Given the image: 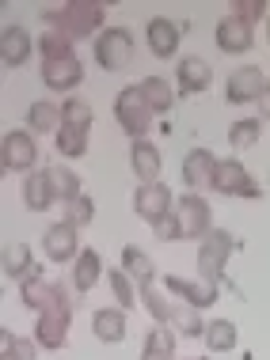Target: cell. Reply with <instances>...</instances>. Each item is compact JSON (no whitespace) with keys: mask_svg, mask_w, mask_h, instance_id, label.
Instances as JSON below:
<instances>
[{"mask_svg":"<svg viewBox=\"0 0 270 360\" xmlns=\"http://www.w3.org/2000/svg\"><path fill=\"white\" fill-rule=\"evenodd\" d=\"M149 50H152V57H176V50H179V38H183V27L179 23H171V19H164V15H152L149 19Z\"/></svg>","mask_w":270,"mask_h":360,"instance_id":"cell-16","label":"cell"},{"mask_svg":"<svg viewBox=\"0 0 270 360\" xmlns=\"http://www.w3.org/2000/svg\"><path fill=\"white\" fill-rule=\"evenodd\" d=\"M80 80H84V65H80V57H76V53L42 61V84L50 87V91H73Z\"/></svg>","mask_w":270,"mask_h":360,"instance_id":"cell-14","label":"cell"},{"mask_svg":"<svg viewBox=\"0 0 270 360\" xmlns=\"http://www.w3.org/2000/svg\"><path fill=\"white\" fill-rule=\"evenodd\" d=\"M103 15H107V8H103L99 0H65V4L46 8L42 23H46V31H61L76 46V42H84V38L95 42V31L103 27Z\"/></svg>","mask_w":270,"mask_h":360,"instance_id":"cell-1","label":"cell"},{"mask_svg":"<svg viewBox=\"0 0 270 360\" xmlns=\"http://www.w3.org/2000/svg\"><path fill=\"white\" fill-rule=\"evenodd\" d=\"M255 106H259V118H270V80H266V87H263V95L255 99Z\"/></svg>","mask_w":270,"mask_h":360,"instance_id":"cell-42","label":"cell"},{"mask_svg":"<svg viewBox=\"0 0 270 360\" xmlns=\"http://www.w3.org/2000/svg\"><path fill=\"white\" fill-rule=\"evenodd\" d=\"M266 42H270V15H266Z\"/></svg>","mask_w":270,"mask_h":360,"instance_id":"cell-43","label":"cell"},{"mask_svg":"<svg viewBox=\"0 0 270 360\" xmlns=\"http://www.w3.org/2000/svg\"><path fill=\"white\" fill-rule=\"evenodd\" d=\"M122 269L130 274V281H133L137 288L157 285V266H152V258L145 255L141 247H122Z\"/></svg>","mask_w":270,"mask_h":360,"instance_id":"cell-24","label":"cell"},{"mask_svg":"<svg viewBox=\"0 0 270 360\" xmlns=\"http://www.w3.org/2000/svg\"><path fill=\"white\" fill-rule=\"evenodd\" d=\"M266 87V76L259 65H240V69L228 72V84H225V99L233 106H244V103H255Z\"/></svg>","mask_w":270,"mask_h":360,"instance_id":"cell-12","label":"cell"},{"mask_svg":"<svg viewBox=\"0 0 270 360\" xmlns=\"http://www.w3.org/2000/svg\"><path fill=\"white\" fill-rule=\"evenodd\" d=\"M31 50H35V42H31V34H27V27L23 23H8L4 38H0V61H4L8 69H19V65L31 57Z\"/></svg>","mask_w":270,"mask_h":360,"instance_id":"cell-17","label":"cell"},{"mask_svg":"<svg viewBox=\"0 0 270 360\" xmlns=\"http://www.w3.org/2000/svg\"><path fill=\"white\" fill-rule=\"evenodd\" d=\"M190 360H202V356H190Z\"/></svg>","mask_w":270,"mask_h":360,"instance_id":"cell-44","label":"cell"},{"mask_svg":"<svg viewBox=\"0 0 270 360\" xmlns=\"http://www.w3.org/2000/svg\"><path fill=\"white\" fill-rule=\"evenodd\" d=\"M176 209V198H171V190L164 186V182H141L137 190H133V212H137L141 220L157 224L164 212Z\"/></svg>","mask_w":270,"mask_h":360,"instance_id":"cell-13","label":"cell"},{"mask_svg":"<svg viewBox=\"0 0 270 360\" xmlns=\"http://www.w3.org/2000/svg\"><path fill=\"white\" fill-rule=\"evenodd\" d=\"M141 360H176V330L152 326L145 345H141Z\"/></svg>","mask_w":270,"mask_h":360,"instance_id":"cell-26","label":"cell"},{"mask_svg":"<svg viewBox=\"0 0 270 360\" xmlns=\"http://www.w3.org/2000/svg\"><path fill=\"white\" fill-rule=\"evenodd\" d=\"M61 125H73V129H92V106L84 99H65L61 103Z\"/></svg>","mask_w":270,"mask_h":360,"instance_id":"cell-36","label":"cell"},{"mask_svg":"<svg viewBox=\"0 0 270 360\" xmlns=\"http://www.w3.org/2000/svg\"><path fill=\"white\" fill-rule=\"evenodd\" d=\"M137 292H141L145 311L152 315V323H157V326H168V323H171V307H176V304L164 296V288H160V285H145V288H137Z\"/></svg>","mask_w":270,"mask_h":360,"instance_id":"cell-31","label":"cell"},{"mask_svg":"<svg viewBox=\"0 0 270 360\" xmlns=\"http://www.w3.org/2000/svg\"><path fill=\"white\" fill-rule=\"evenodd\" d=\"M54 141H57V152H61V155H73V160L88 152V133H84V129H73V125H61V129L54 133Z\"/></svg>","mask_w":270,"mask_h":360,"instance_id":"cell-35","label":"cell"},{"mask_svg":"<svg viewBox=\"0 0 270 360\" xmlns=\"http://www.w3.org/2000/svg\"><path fill=\"white\" fill-rule=\"evenodd\" d=\"M152 236H157L160 243H176V239H183V224H179V217H176V209L164 212V217L152 224Z\"/></svg>","mask_w":270,"mask_h":360,"instance_id":"cell-40","label":"cell"},{"mask_svg":"<svg viewBox=\"0 0 270 360\" xmlns=\"http://www.w3.org/2000/svg\"><path fill=\"white\" fill-rule=\"evenodd\" d=\"M130 167L141 182H160V167H164V155L152 141H133L130 144Z\"/></svg>","mask_w":270,"mask_h":360,"instance_id":"cell-18","label":"cell"},{"mask_svg":"<svg viewBox=\"0 0 270 360\" xmlns=\"http://www.w3.org/2000/svg\"><path fill=\"white\" fill-rule=\"evenodd\" d=\"M50 296H54V285L42 281V269H35L27 281H19V300H23L31 311H46L50 307Z\"/></svg>","mask_w":270,"mask_h":360,"instance_id":"cell-27","label":"cell"},{"mask_svg":"<svg viewBox=\"0 0 270 360\" xmlns=\"http://www.w3.org/2000/svg\"><path fill=\"white\" fill-rule=\"evenodd\" d=\"M65 220H69L73 228H84V224H92V220H95V201L88 198V193H80L76 201H69V205H65Z\"/></svg>","mask_w":270,"mask_h":360,"instance_id":"cell-38","label":"cell"},{"mask_svg":"<svg viewBox=\"0 0 270 360\" xmlns=\"http://www.w3.org/2000/svg\"><path fill=\"white\" fill-rule=\"evenodd\" d=\"M217 155L209 148H190L183 155V182H187L190 193H202V190H214V179H217Z\"/></svg>","mask_w":270,"mask_h":360,"instance_id":"cell-10","label":"cell"},{"mask_svg":"<svg viewBox=\"0 0 270 360\" xmlns=\"http://www.w3.org/2000/svg\"><path fill=\"white\" fill-rule=\"evenodd\" d=\"M259 133H263L259 118H236L233 125H228V144H233L236 152H247V148L259 144Z\"/></svg>","mask_w":270,"mask_h":360,"instance_id":"cell-33","label":"cell"},{"mask_svg":"<svg viewBox=\"0 0 270 360\" xmlns=\"http://www.w3.org/2000/svg\"><path fill=\"white\" fill-rule=\"evenodd\" d=\"M233 15L255 27L263 15H270V4H263V0H236V4H233Z\"/></svg>","mask_w":270,"mask_h":360,"instance_id":"cell-41","label":"cell"},{"mask_svg":"<svg viewBox=\"0 0 270 360\" xmlns=\"http://www.w3.org/2000/svg\"><path fill=\"white\" fill-rule=\"evenodd\" d=\"M99 277H103V258H99V250L84 247L80 258L73 262V288H76V292H92L95 285H99Z\"/></svg>","mask_w":270,"mask_h":360,"instance_id":"cell-22","label":"cell"},{"mask_svg":"<svg viewBox=\"0 0 270 360\" xmlns=\"http://www.w3.org/2000/svg\"><path fill=\"white\" fill-rule=\"evenodd\" d=\"M50 171V186H54V198L61 201V205H69V201L80 198V174L69 171V167H61V163H54V167H46Z\"/></svg>","mask_w":270,"mask_h":360,"instance_id":"cell-28","label":"cell"},{"mask_svg":"<svg viewBox=\"0 0 270 360\" xmlns=\"http://www.w3.org/2000/svg\"><path fill=\"white\" fill-rule=\"evenodd\" d=\"M214 38H217V46L225 53H247V50H252V42H255V31H252V23H244V19H236L233 12H228L217 23Z\"/></svg>","mask_w":270,"mask_h":360,"instance_id":"cell-15","label":"cell"},{"mask_svg":"<svg viewBox=\"0 0 270 360\" xmlns=\"http://www.w3.org/2000/svg\"><path fill=\"white\" fill-rule=\"evenodd\" d=\"M176 334H187V338H202L206 334V323H202V315H198V307H190V304H176L171 307V323H168Z\"/></svg>","mask_w":270,"mask_h":360,"instance_id":"cell-32","label":"cell"},{"mask_svg":"<svg viewBox=\"0 0 270 360\" xmlns=\"http://www.w3.org/2000/svg\"><path fill=\"white\" fill-rule=\"evenodd\" d=\"M114 118H118L122 133H126L130 141H149L152 110H149V103H145V95L137 87H122V91L114 95Z\"/></svg>","mask_w":270,"mask_h":360,"instance_id":"cell-4","label":"cell"},{"mask_svg":"<svg viewBox=\"0 0 270 360\" xmlns=\"http://www.w3.org/2000/svg\"><path fill=\"white\" fill-rule=\"evenodd\" d=\"M38 160V144L31 129H8L4 141H0V163H4L8 174H23L31 171Z\"/></svg>","mask_w":270,"mask_h":360,"instance_id":"cell-7","label":"cell"},{"mask_svg":"<svg viewBox=\"0 0 270 360\" xmlns=\"http://www.w3.org/2000/svg\"><path fill=\"white\" fill-rule=\"evenodd\" d=\"M73 296H69V285L65 281H54V296H50V307L38 311V323H35V342L42 349H61L69 342V323H73Z\"/></svg>","mask_w":270,"mask_h":360,"instance_id":"cell-2","label":"cell"},{"mask_svg":"<svg viewBox=\"0 0 270 360\" xmlns=\"http://www.w3.org/2000/svg\"><path fill=\"white\" fill-rule=\"evenodd\" d=\"M214 190L225 193V198H247V201H259V182L247 174V167L240 160H221L217 163V179H214Z\"/></svg>","mask_w":270,"mask_h":360,"instance_id":"cell-8","label":"cell"},{"mask_svg":"<svg viewBox=\"0 0 270 360\" xmlns=\"http://www.w3.org/2000/svg\"><path fill=\"white\" fill-rule=\"evenodd\" d=\"M176 217L183 224V239H206L209 231H214V209H209V201L202 198V193H183L176 198Z\"/></svg>","mask_w":270,"mask_h":360,"instance_id":"cell-6","label":"cell"},{"mask_svg":"<svg viewBox=\"0 0 270 360\" xmlns=\"http://www.w3.org/2000/svg\"><path fill=\"white\" fill-rule=\"evenodd\" d=\"M23 201H27V209H35V212H46L54 205V186H50V171H31L23 179Z\"/></svg>","mask_w":270,"mask_h":360,"instance_id":"cell-21","label":"cell"},{"mask_svg":"<svg viewBox=\"0 0 270 360\" xmlns=\"http://www.w3.org/2000/svg\"><path fill=\"white\" fill-rule=\"evenodd\" d=\"M92 50H95V61H99L103 72H122L137 57V42H133V34L126 27H103L95 34Z\"/></svg>","mask_w":270,"mask_h":360,"instance_id":"cell-3","label":"cell"},{"mask_svg":"<svg viewBox=\"0 0 270 360\" xmlns=\"http://www.w3.org/2000/svg\"><path fill=\"white\" fill-rule=\"evenodd\" d=\"M35 345L31 338H19L12 330H4V360H35Z\"/></svg>","mask_w":270,"mask_h":360,"instance_id":"cell-39","label":"cell"},{"mask_svg":"<svg viewBox=\"0 0 270 360\" xmlns=\"http://www.w3.org/2000/svg\"><path fill=\"white\" fill-rule=\"evenodd\" d=\"M107 285H111V292H114V300H118V307L122 311H133V304L141 300V292L133 288V281H130V274L126 269H107Z\"/></svg>","mask_w":270,"mask_h":360,"instance_id":"cell-34","label":"cell"},{"mask_svg":"<svg viewBox=\"0 0 270 360\" xmlns=\"http://www.w3.org/2000/svg\"><path fill=\"white\" fill-rule=\"evenodd\" d=\"M233 236H228L225 228H214L206 239L198 243V277L202 281H221V274H225V266H228V258H233Z\"/></svg>","mask_w":270,"mask_h":360,"instance_id":"cell-5","label":"cell"},{"mask_svg":"<svg viewBox=\"0 0 270 360\" xmlns=\"http://www.w3.org/2000/svg\"><path fill=\"white\" fill-rule=\"evenodd\" d=\"M42 250H46V258L50 262H76L80 258V228H73L69 220H57L46 228V236H42Z\"/></svg>","mask_w":270,"mask_h":360,"instance_id":"cell-9","label":"cell"},{"mask_svg":"<svg viewBox=\"0 0 270 360\" xmlns=\"http://www.w3.org/2000/svg\"><path fill=\"white\" fill-rule=\"evenodd\" d=\"M137 91L145 95V103H149L152 114H168L171 106H176V91H171V84L164 80V76H145L137 84Z\"/></svg>","mask_w":270,"mask_h":360,"instance_id":"cell-25","label":"cell"},{"mask_svg":"<svg viewBox=\"0 0 270 360\" xmlns=\"http://www.w3.org/2000/svg\"><path fill=\"white\" fill-rule=\"evenodd\" d=\"M164 288L179 300V304H190V307H209L217 304V285L214 281H202V277H179V274H168L164 277Z\"/></svg>","mask_w":270,"mask_h":360,"instance_id":"cell-11","label":"cell"},{"mask_svg":"<svg viewBox=\"0 0 270 360\" xmlns=\"http://www.w3.org/2000/svg\"><path fill=\"white\" fill-rule=\"evenodd\" d=\"M176 80H179V91L195 95V91H206V87H209V80H214V69H209L206 57L190 53V57H183V61H179Z\"/></svg>","mask_w":270,"mask_h":360,"instance_id":"cell-19","label":"cell"},{"mask_svg":"<svg viewBox=\"0 0 270 360\" xmlns=\"http://www.w3.org/2000/svg\"><path fill=\"white\" fill-rule=\"evenodd\" d=\"M0 274L8 281H27L35 274V258H31V247L27 243H8L4 247V258H0Z\"/></svg>","mask_w":270,"mask_h":360,"instance_id":"cell-23","label":"cell"},{"mask_svg":"<svg viewBox=\"0 0 270 360\" xmlns=\"http://www.w3.org/2000/svg\"><path fill=\"white\" fill-rule=\"evenodd\" d=\"M38 50H42V61H54V57L76 53L73 42H69V38H65L61 31H42V38H38Z\"/></svg>","mask_w":270,"mask_h":360,"instance_id":"cell-37","label":"cell"},{"mask_svg":"<svg viewBox=\"0 0 270 360\" xmlns=\"http://www.w3.org/2000/svg\"><path fill=\"white\" fill-rule=\"evenodd\" d=\"M202 342H206L209 353H228V349H236V323H228V319H209Z\"/></svg>","mask_w":270,"mask_h":360,"instance_id":"cell-29","label":"cell"},{"mask_svg":"<svg viewBox=\"0 0 270 360\" xmlns=\"http://www.w3.org/2000/svg\"><path fill=\"white\" fill-rule=\"evenodd\" d=\"M27 125H31V133H57L61 129V106L54 103H31V110H27Z\"/></svg>","mask_w":270,"mask_h":360,"instance_id":"cell-30","label":"cell"},{"mask_svg":"<svg viewBox=\"0 0 270 360\" xmlns=\"http://www.w3.org/2000/svg\"><path fill=\"white\" fill-rule=\"evenodd\" d=\"M126 330H130V323H126V311L122 307H99L92 315V334L99 338V342H107V345L122 342Z\"/></svg>","mask_w":270,"mask_h":360,"instance_id":"cell-20","label":"cell"}]
</instances>
